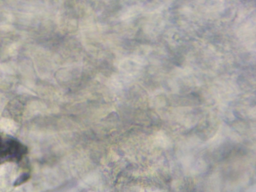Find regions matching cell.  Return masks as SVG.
<instances>
[{"label":"cell","mask_w":256,"mask_h":192,"mask_svg":"<svg viewBox=\"0 0 256 192\" xmlns=\"http://www.w3.org/2000/svg\"><path fill=\"white\" fill-rule=\"evenodd\" d=\"M27 150L25 146L18 140L0 134V164L6 162L20 160Z\"/></svg>","instance_id":"6da1fadb"}]
</instances>
